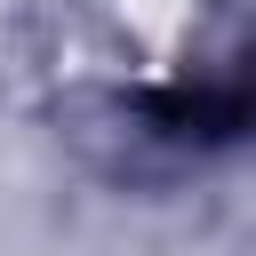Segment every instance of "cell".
Returning <instances> with one entry per match:
<instances>
[{
  "label": "cell",
  "instance_id": "1",
  "mask_svg": "<svg viewBox=\"0 0 256 256\" xmlns=\"http://www.w3.org/2000/svg\"><path fill=\"white\" fill-rule=\"evenodd\" d=\"M152 112L176 136H240V128H256L248 88H176V96H152Z\"/></svg>",
  "mask_w": 256,
  "mask_h": 256
}]
</instances>
